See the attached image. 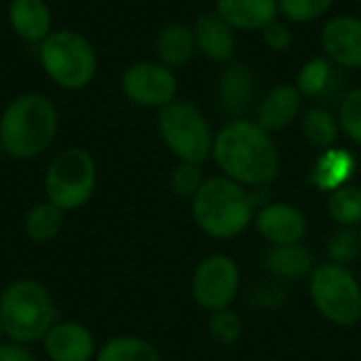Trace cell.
Returning <instances> with one entry per match:
<instances>
[{
	"mask_svg": "<svg viewBox=\"0 0 361 361\" xmlns=\"http://www.w3.org/2000/svg\"><path fill=\"white\" fill-rule=\"evenodd\" d=\"M262 38H264V44H267L269 49L279 51V53L290 51V47L294 44V34H292L290 25L283 23V21H279V19L271 21V23L262 30Z\"/></svg>",
	"mask_w": 361,
	"mask_h": 361,
	"instance_id": "obj_32",
	"label": "cell"
},
{
	"mask_svg": "<svg viewBox=\"0 0 361 361\" xmlns=\"http://www.w3.org/2000/svg\"><path fill=\"white\" fill-rule=\"evenodd\" d=\"M332 80V63L326 57H311L296 76V89L302 97H319Z\"/></svg>",
	"mask_w": 361,
	"mask_h": 361,
	"instance_id": "obj_26",
	"label": "cell"
},
{
	"mask_svg": "<svg viewBox=\"0 0 361 361\" xmlns=\"http://www.w3.org/2000/svg\"><path fill=\"white\" fill-rule=\"evenodd\" d=\"M205 182V176H203V169L201 165L197 163H186V161H180L173 171H171V178H169V184H171V190L176 197L180 199H192L201 186Z\"/></svg>",
	"mask_w": 361,
	"mask_h": 361,
	"instance_id": "obj_28",
	"label": "cell"
},
{
	"mask_svg": "<svg viewBox=\"0 0 361 361\" xmlns=\"http://www.w3.org/2000/svg\"><path fill=\"white\" fill-rule=\"evenodd\" d=\"M256 192H250L226 176L207 178L192 197V218L205 235L214 239H233L250 226L258 203L260 207L267 205Z\"/></svg>",
	"mask_w": 361,
	"mask_h": 361,
	"instance_id": "obj_3",
	"label": "cell"
},
{
	"mask_svg": "<svg viewBox=\"0 0 361 361\" xmlns=\"http://www.w3.org/2000/svg\"><path fill=\"white\" fill-rule=\"evenodd\" d=\"M264 267L271 275L283 279H305L315 271L313 254L300 243L294 245H271L264 256Z\"/></svg>",
	"mask_w": 361,
	"mask_h": 361,
	"instance_id": "obj_20",
	"label": "cell"
},
{
	"mask_svg": "<svg viewBox=\"0 0 361 361\" xmlns=\"http://www.w3.org/2000/svg\"><path fill=\"white\" fill-rule=\"evenodd\" d=\"M6 154H4V150H2V144H0V163H2V159H4Z\"/></svg>",
	"mask_w": 361,
	"mask_h": 361,
	"instance_id": "obj_35",
	"label": "cell"
},
{
	"mask_svg": "<svg viewBox=\"0 0 361 361\" xmlns=\"http://www.w3.org/2000/svg\"><path fill=\"white\" fill-rule=\"evenodd\" d=\"M157 129L173 157L186 163L203 165L212 157L214 133L209 121L188 99H173L159 110Z\"/></svg>",
	"mask_w": 361,
	"mask_h": 361,
	"instance_id": "obj_6",
	"label": "cell"
},
{
	"mask_svg": "<svg viewBox=\"0 0 361 361\" xmlns=\"http://www.w3.org/2000/svg\"><path fill=\"white\" fill-rule=\"evenodd\" d=\"M328 214L341 226H357L361 224V188L345 184L330 192Z\"/></svg>",
	"mask_w": 361,
	"mask_h": 361,
	"instance_id": "obj_25",
	"label": "cell"
},
{
	"mask_svg": "<svg viewBox=\"0 0 361 361\" xmlns=\"http://www.w3.org/2000/svg\"><path fill=\"white\" fill-rule=\"evenodd\" d=\"M6 21L19 40L36 47L53 32V13L47 0H8Z\"/></svg>",
	"mask_w": 361,
	"mask_h": 361,
	"instance_id": "obj_14",
	"label": "cell"
},
{
	"mask_svg": "<svg viewBox=\"0 0 361 361\" xmlns=\"http://www.w3.org/2000/svg\"><path fill=\"white\" fill-rule=\"evenodd\" d=\"M324 57L338 68L361 70V19L355 15H334L319 34Z\"/></svg>",
	"mask_w": 361,
	"mask_h": 361,
	"instance_id": "obj_11",
	"label": "cell"
},
{
	"mask_svg": "<svg viewBox=\"0 0 361 361\" xmlns=\"http://www.w3.org/2000/svg\"><path fill=\"white\" fill-rule=\"evenodd\" d=\"M154 47L161 63H165L171 70L184 68L197 53L195 32L186 23H169L159 32Z\"/></svg>",
	"mask_w": 361,
	"mask_h": 361,
	"instance_id": "obj_19",
	"label": "cell"
},
{
	"mask_svg": "<svg viewBox=\"0 0 361 361\" xmlns=\"http://www.w3.org/2000/svg\"><path fill=\"white\" fill-rule=\"evenodd\" d=\"M61 226H63V212L49 201L36 203L32 209H27L23 220L25 235L36 243H49L51 239H55Z\"/></svg>",
	"mask_w": 361,
	"mask_h": 361,
	"instance_id": "obj_22",
	"label": "cell"
},
{
	"mask_svg": "<svg viewBox=\"0 0 361 361\" xmlns=\"http://www.w3.org/2000/svg\"><path fill=\"white\" fill-rule=\"evenodd\" d=\"M121 91L135 106L161 110L178 99V76L159 59H140L123 70Z\"/></svg>",
	"mask_w": 361,
	"mask_h": 361,
	"instance_id": "obj_9",
	"label": "cell"
},
{
	"mask_svg": "<svg viewBox=\"0 0 361 361\" xmlns=\"http://www.w3.org/2000/svg\"><path fill=\"white\" fill-rule=\"evenodd\" d=\"M38 63L44 76L63 91H80L89 87L99 70L93 42L76 30H53L38 44Z\"/></svg>",
	"mask_w": 361,
	"mask_h": 361,
	"instance_id": "obj_4",
	"label": "cell"
},
{
	"mask_svg": "<svg viewBox=\"0 0 361 361\" xmlns=\"http://www.w3.org/2000/svg\"><path fill=\"white\" fill-rule=\"evenodd\" d=\"M258 235L271 245H294L307 235L305 214L290 203H267L254 216Z\"/></svg>",
	"mask_w": 361,
	"mask_h": 361,
	"instance_id": "obj_12",
	"label": "cell"
},
{
	"mask_svg": "<svg viewBox=\"0 0 361 361\" xmlns=\"http://www.w3.org/2000/svg\"><path fill=\"white\" fill-rule=\"evenodd\" d=\"M209 334L218 345H235L241 338L243 332V319L231 311V309H222V311H214L209 317Z\"/></svg>",
	"mask_w": 361,
	"mask_h": 361,
	"instance_id": "obj_30",
	"label": "cell"
},
{
	"mask_svg": "<svg viewBox=\"0 0 361 361\" xmlns=\"http://www.w3.org/2000/svg\"><path fill=\"white\" fill-rule=\"evenodd\" d=\"M216 13L235 32H262L279 17L277 0H216Z\"/></svg>",
	"mask_w": 361,
	"mask_h": 361,
	"instance_id": "obj_16",
	"label": "cell"
},
{
	"mask_svg": "<svg viewBox=\"0 0 361 361\" xmlns=\"http://www.w3.org/2000/svg\"><path fill=\"white\" fill-rule=\"evenodd\" d=\"M302 106V95L290 82L273 87L260 102L256 112V123L269 133L283 131L294 123Z\"/></svg>",
	"mask_w": 361,
	"mask_h": 361,
	"instance_id": "obj_18",
	"label": "cell"
},
{
	"mask_svg": "<svg viewBox=\"0 0 361 361\" xmlns=\"http://www.w3.org/2000/svg\"><path fill=\"white\" fill-rule=\"evenodd\" d=\"M0 322L11 343L32 345L42 341L55 324L51 294L38 281H13L0 296Z\"/></svg>",
	"mask_w": 361,
	"mask_h": 361,
	"instance_id": "obj_5",
	"label": "cell"
},
{
	"mask_svg": "<svg viewBox=\"0 0 361 361\" xmlns=\"http://www.w3.org/2000/svg\"><path fill=\"white\" fill-rule=\"evenodd\" d=\"M192 32H195L197 51L203 53L207 59L218 63H228L233 59L237 49L235 30L216 11L199 15L192 25Z\"/></svg>",
	"mask_w": 361,
	"mask_h": 361,
	"instance_id": "obj_15",
	"label": "cell"
},
{
	"mask_svg": "<svg viewBox=\"0 0 361 361\" xmlns=\"http://www.w3.org/2000/svg\"><path fill=\"white\" fill-rule=\"evenodd\" d=\"M2 338H4V328H2V322H0V345H2Z\"/></svg>",
	"mask_w": 361,
	"mask_h": 361,
	"instance_id": "obj_34",
	"label": "cell"
},
{
	"mask_svg": "<svg viewBox=\"0 0 361 361\" xmlns=\"http://www.w3.org/2000/svg\"><path fill=\"white\" fill-rule=\"evenodd\" d=\"M353 157L343 150V148H328L319 161L313 167L311 180L322 188V190H336L347 184V180L353 173Z\"/></svg>",
	"mask_w": 361,
	"mask_h": 361,
	"instance_id": "obj_21",
	"label": "cell"
},
{
	"mask_svg": "<svg viewBox=\"0 0 361 361\" xmlns=\"http://www.w3.org/2000/svg\"><path fill=\"white\" fill-rule=\"evenodd\" d=\"M360 235H361V233H360Z\"/></svg>",
	"mask_w": 361,
	"mask_h": 361,
	"instance_id": "obj_36",
	"label": "cell"
},
{
	"mask_svg": "<svg viewBox=\"0 0 361 361\" xmlns=\"http://www.w3.org/2000/svg\"><path fill=\"white\" fill-rule=\"evenodd\" d=\"M97 188V165L82 148H66L53 157L44 173L47 201L61 212H74L89 203Z\"/></svg>",
	"mask_w": 361,
	"mask_h": 361,
	"instance_id": "obj_7",
	"label": "cell"
},
{
	"mask_svg": "<svg viewBox=\"0 0 361 361\" xmlns=\"http://www.w3.org/2000/svg\"><path fill=\"white\" fill-rule=\"evenodd\" d=\"M212 159L222 176L245 188H264L281 167L273 133L250 118H233L214 135Z\"/></svg>",
	"mask_w": 361,
	"mask_h": 361,
	"instance_id": "obj_1",
	"label": "cell"
},
{
	"mask_svg": "<svg viewBox=\"0 0 361 361\" xmlns=\"http://www.w3.org/2000/svg\"><path fill=\"white\" fill-rule=\"evenodd\" d=\"M57 129V106L38 91L15 95L0 114V144L15 161L40 157L53 144Z\"/></svg>",
	"mask_w": 361,
	"mask_h": 361,
	"instance_id": "obj_2",
	"label": "cell"
},
{
	"mask_svg": "<svg viewBox=\"0 0 361 361\" xmlns=\"http://www.w3.org/2000/svg\"><path fill=\"white\" fill-rule=\"evenodd\" d=\"M241 273L237 262L226 254L207 256L192 275V298L199 307L207 311L231 309L239 294Z\"/></svg>",
	"mask_w": 361,
	"mask_h": 361,
	"instance_id": "obj_10",
	"label": "cell"
},
{
	"mask_svg": "<svg viewBox=\"0 0 361 361\" xmlns=\"http://www.w3.org/2000/svg\"><path fill=\"white\" fill-rule=\"evenodd\" d=\"M328 254L334 264L347 267L361 254V235L353 226H341L330 239Z\"/></svg>",
	"mask_w": 361,
	"mask_h": 361,
	"instance_id": "obj_29",
	"label": "cell"
},
{
	"mask_svg": "<svg viewBox=\"0 0 361 361\" xmlns=\"http://www.w3.org/2000/svg\"><path fill=\"white\" fill-rule=\"evenodd\" d=\"M334 0H277L279 15L292 23H311L332 8Z\"/></svg>",
	"mask_w": 361,
	"mask_h": 361,
	"instance_id": "obj_27",
	"label": "cell"
},
{
	"mask_svg": "<svg viewBox=\"0 0 361 361\" xmlns=\"http://www.w3.org/2000/svg\"><path fill=\"white\" fill-rule=\"evenodd\" d=\"M338 125L351 142L361 146V87L351 89L341 102Z\"/></svg>",
	"mask_w": 361,
	"mask_h": 361,
	"instance_id": "obj_31",
	"label": "cell"
},
{
	"mask_svg": "<svg viewBox=\"0 0 361 361\" xmlns=\"http://www.w3.org/2000/svg\"><path fill=\"white\" fill-rule=\"evenodd\" d=\"M42 345L51 361H93L97 355L91 330L78 322H55Z\"/></svg>",
	"mask_w": 361,
	"mask_h": 361,
	"instance_id": "obj_13",
	"label": "cell"
},
{
	"mask_svg": "<svg viewBox=\"0 0 361 361\" xmlns=\"http://www.w3.org/2000/svg\"><path fill=\"white\" fill-rule=\"evenodd\" d=\"M338 118L326 108H311L302 116V135L315 148H332L338 137Z\"/></svg>",
	"mask_w": 361,
	"mask_h": 361,
	"instance_id": "obj_24",
	"label": "cell"
},
{
	"mask_svg": "<svg viewBox=\"0 0 361 361\" xmlns=\"http://www.w3.org/2000/svg\"><path fill=\"white\" fill-rule=\"evenodd\" d=\"M256 97V78L245 63H228L218 78V102L228 114L243 118Z\"/></svg>",
	"mask_w": 361,
	"mask_h": 361,
	"instance_id": "obj_17",
	"label": "cell"
},
{
	"mask_svg": "<svg viewBox=\"0 0 361 361\" xmlns=\"http://www.w3.org/2000/svg\"><path fill=\"white\" fill-rule=\"evenodd\" d=\"M0 361H36L25 345L19 343H2L0 345Z\"/></svg>",
	"mask_w": 361,
	"mask_h": 361,
	"instance_id": "obj_33",
	"label": "cell"
},
{
	"mask_svg": "<svg viewBox=\"0 0 361 361\" xmlns=\"http://www.w3.org/2000/svg\"><path fill=\"white\" fill-rule=\"evenodd\" d=\"M93 361H163L161 353L148 341L140 336H116L110 338Z\"/></svg>",
	"mask_w": 361,
	"mask_h": 361,
	"instance_id": "obj_23",
	"label": "cell"
},
{
	"mask_svg": "<svg viewBox=\"0 0 361 361\" xmlns=\"http://www.w3.org/2000/svg\"><path fill=\"white\" fill-rule=\"evenodd\" d=\"M311 300L334 326L351 328L361 319V286L343 264H322L311 275Z\"/></svg>",
	"mask_w": 361,
	"mask_h": 361,
	"instance_id": "obj_8",
	"label": "cell"
}]
</instances>
